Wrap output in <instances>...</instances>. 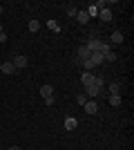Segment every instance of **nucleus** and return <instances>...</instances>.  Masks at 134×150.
I'll use <instances>...</instances> for the list:
<instances>
[{
	"instance_id": "nucleus-1",
	"label": "nucleus",
	"mask_w": 134,
	"mask_h": 150,
	"mask_svg": "<svg viewBox=\"0 0 134 150\" xmlns=\"http://www.w3.org/2000/svg\"><path fill=\"white\" fill-rule=\"evenodd\" d=\"M0 72H2V74H16L18 69L13 67V63H11V61H5L2 65H0Z\"/></svg>"
},
{
	"instance_id": "nucleus-2",
	"label": "nucleus",
	"mask_w": 134,
	"mask_h": 150,
	"mask_svg": "<svg viewBox=\"0 0 134 150\" xmlns=\"http://www.w3.org/2000/svg\"><path fill=\"white\" fill-rule=\"evenodd\" d=\"M11 63H13V67H16V69H25L29 61H27V56H13Z\"/></svg>"
},
{
	"instance_id": "nucleus-3",
	"label": "nucleus",
	"mask_w": 134,
	"mask_h": 150,
	"mask_svg": "<svg viewBox=\"0 0 134 150\" xmlns=\"http://www.w3.org/2000/svg\"><path fill=\"white\" fill-rule=\"evenodd\" d=\"M83 108H85V112H87V114H96V112H98V103H96V101H87Z\"/></svg>"
},
{
	"instance_id": "nucleus-4",
	"label": "nucleus",
	"mask_w": 134,
	"mask_h": 150,
	"mask_svg": "<svg viewBox=\"0 0 134 150\" xmlns=\"http://www.w3.org/2000/svg\"><path fill=\"white\" fill-rule=\"evenodd\" d=\"M81 83H83L85 88L92 85V83H94V74H92V72H83V74H81Z\"/></svg>"
},
{
	"instance_id": "nucleus-5",
	"label": "nucleus",
	"mask_w": 134,
	"mask_h": 150,
	"mask_svg": "<svg viewBox=\"0 0 134 150\" xmlns=\"http://www.w3.org/2000/svg\"><path fill=\"white\" fill-rule=\"evenodd\" d=\"M76 20L81 23V25H87V23H89V16H87V11H85V9H78V13H76Z\"/></svg>"
},
{
	"instance_id": "nucleus-6",
	"label": "nucleus",
	"mask_w": 134,
	"mask_h": 150,
	"mask_svg": "<svg viewBox=\"0 0 134 150\" xmlns=\"http://www.w3.org/2000/svg\"><path fill=\"white\" fill-rule=\"evenodd\" d=\"M121 43H123V31L121 29L112 31V43H109V45H121Z\"/></svg>"
},
{
	"instance_id": "nucleus-7",
	"label": "nucleus",
	"mask_w": 134,
	"mask_h": 150,
	"mask_svg": "<svg viewBox=\"0 0 134 150\" xmlns=\"http://www.w3.org/2000/svg\"><path fill=\"white\" fill-rule=\"evenodd\" d=\"M101 92H103V90L96 88V85H87V88H85V96H98Z\"/></svg>"
},
{
	"instance_id": "nucleus-8",
	"label": "nucleus",
	"mask_w": 134,
	"mask_h": 150,
	"mask_svg": "<svg viewBox=\"0 0 134 150\" xmlns=\"http://www.w3.org/2000/svg\"><path fill=\"white\" fill-rule=\"evenodd\" d=\"M76 125H78L76 117H67L65 119V130H76Z\"/></svg>"
},
{
	"instance_id": "nucleus-9",
	"label": "nucleus",
	"mask_w": 134,
	"mask_h": 150,
	"mask_svg": "<svg viewBox=\"0 0 134 150\" xmlns=\"http://www.w3.org/2000/svg\"><path fill=\"white\" fill-rule=\"evenodd\" d=\"M98 18L105 20V23H109V20H112V11H109L107 7H105V9H101V11H98Z\"/></svg>"
},
{
	"instance_id": "nucleus-10",
	"label": "nucleus",
	"mask_w": 134,
	"mask_h": 150,
	"mask_svg": "<svg viewBox=\"0 0 134 150\" xmlns=\"http://www.w3.org/2000/svg\"><path fill=\"white\" fill-rule=\"evenodd\" d=\"M89 61L94 63V67H96V65H101V63H105V61H103V54H98V52H92Z\"/></svg>"
},
{
	"instance_id": "nucleus-11",
	"label": "nucleus",
	"mask_w": 134,
	"mask_h": 150,
	"mask_svg": "<svg viewBox=\"0 0 134 150\" xmlns=\"http://www.w3.org/2000/svg\"><path fill=\"white\" fill-rule=\"evenodd\" d=\"M51 94H54V88H51V85H40V96L47 99V96H51Z\"/></svg>"
},
{
	"instance_id": "nucleus-12",
	"label": "nucleus",
	"mask_w": 134,
	"mask_h": 150,
	"mask_svg": "<svg viewBox=\"0 0 134 150\" xmlns=\"http://www.w3.org/2000/svg\"><path fill=\"white\" fill-rule=\"evenodd\" d=\"M109 103H112V108H121V96H119V94H112V96H109Z\"/></svg>"
},
{
	"instance_id": "nucleus-13",
	"label": "nucleus",
	"mask_w": 134,
	"mask_h": 150,
	"mask_svg": "<svg viewBox=\"0 0 134 150\" xmlns=\"http://www.w3.org/2000/svg\"><path fill=\"white\" fill-rule=\"evenodd\" d=\"M38 29H40V23H38V20H29V31H32V34H36Z\"/></svg>"
},
{
	"instance_id": "nucleus-14",
	"label": "nucleus",
	"mask_w": 134,
	"mask_h": 150,
	"mask_svg": "<svg viewBox=\"0 0 134 150\" xmlns=\"http://www.w3.org/2000/svg\"><path fill=\"white\" fill-rule=\"evenodd\" d=\"M116 58H119V56H116V54H114V52H112V50H109L107 54H103V61H112V63H114Z\"/></svg>"
},
{
	"instance_id": "nucleus-15",
	"label": "nucleus",
	"mask_w": 134,
	"mask_h": 150,
	"mask_svg": "<svg viewBox=\"0 0 134 150\" xmlns=\"http://www.w3.org/2000/svg\"><path fill=\"white\" fill-rule=\"evenodd\" d=\"M47 27H49L51 31H60V25H58L56 20H47Z\"/></svg>"
},
{
	"instance_id": "nucleus-16",
	"label": "nucleus",
	"mask_w": 134,
	"mask_h": 150,
	"mask_svg": "<svg viewBox=\"0 0 134 150\" xmlns=\"http://www.w3.org/2000/svg\"><path fill=\"white\" fill-rule=\"evenodd\" d=\"M121 92V85L119 83H109V94H119Z\"/></svg>"
},
{
	"instance_id": "nucleus-17",
	"label": "nucleus",
	"mask_w": 134,
	"mask_h": 150,
	"mask_svg": "<svg viewBox=\"0 0 134 150\" xmlns=\"http://www.w3.org/2000/svg\"><path fill=\"white\" fill-rule=\"evenodd\" d=\"M76 13H78V9H76V7H67V16H69V18H74Z\"/></svg>"
},
{
	"instance_id": "nucleus-18",
	"label": "nucleus",
	"mask_w": 134,
	"mask_h": 150,
	"mask_svg": "<svg viewBox=\"0 0 134 150\" xmlns=\"http://www.w3.org/2000/svg\"><path fill=\"white\" fill-rule=\"evenodd\" d=\"M76 101L81 103V105H85V103H87V96H85V94H78V96H76Z\"/></svg>"
},
{
	"instance_id": "nucleus-19",
	"label": "nucleus",
	"mask_w": 134,
	"mask_h": 150,
	"mask_svg": "<svg viewBox=\"0 0 134 150\" xmlns=\"http://www.w3.org/2000/svg\"><path fill=\"white\" fill-rule=\"evenodd\" d=\"M0 43H7V34H5V31L0 34Z\"/></svg>"
},
{
	"instance_id": "nucleus-20",
	"label": "nucleus",
	"mask_w": 134,
	"mask_h": 150,
	"mask_svg": "<svg viewBox=\"0 0 134 150\" xmlns=\"http://www.w3.org/2000/svg\"><path fill=\"white\" fill-rule=\"evenodd\" d=\"M9 150H20V148H18V146H11V148H9Z\"/></svg>"
},
{
	"instance_id": "nucleus-21",
	"label": "nucleus",
	"mask_w": 134,
	"mask_h": 150,
	"mask_svg": "<svg viewBox=\"0 0 134 150\" xmlns=\"http://www.w3.org/2000/svg\"><path fill=\"white\" fill-rule=\"evenodd\" d=\"M0 34H2V25H0Z\"/></svg>"
},
{
	"instance_id": "nucleus-22",
	"label": "nucleus",
	"mask_w": 134,
	"mask_h": 150,
	"mask_svg": "<svg viewBox=\"0 0 134 150\" xmlns=\"http://www.w3.org/2000/svg\"><path fill=\"white\" fill-rule=\"evenodd\" d=\"M0 13H2V7H0Z\"/></svg>"
}]
</instances>
